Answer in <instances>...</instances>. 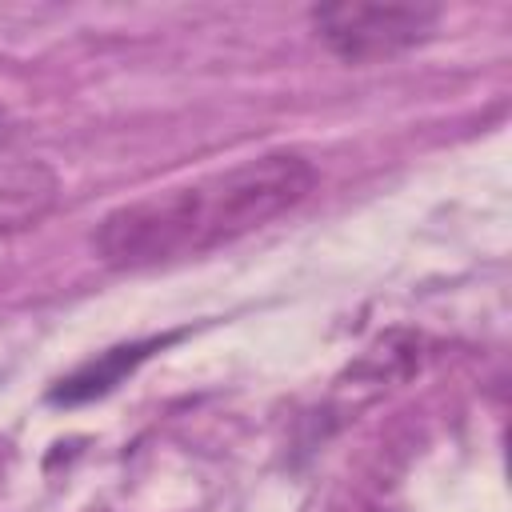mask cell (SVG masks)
<instances>
[{
  "instance_id": "6da1fadb",
  "label": "cell",
  "mask_w": 512,
  "mask_h": 512,
  "mask_svg": "<svg viewBox=\"0 0 512 512\" xmlns=\"http://www.w3.org/2000/svg\"><path fill=\"white\" fill-rule=\"evenodd\" d=\"M312 188L316 168L308 156L264 152L116 204L96 224L92 248L108 268L180 264L272 224Z\"/></svg>"
},
{
  "instance_id": "7a4b0ae2",
  "label": "cell",
  "mask_w": 512,
  "mask_h": 512,
  "mask_svg": "<svg viewBox=\"0 0 512 512\" xmlns=\"http://www.w3.org/2000/svg\"><path fill=\"white\" fill-rule=\"evenodd\" d=\"M440 12L428 4H324L312 8L320 40L340 60H380L420 44Z\"/></svg>"
},
{
  "instance_id": "3957f363",
  "label": "cell",
  "mask_w": 512,
  "mask_h": 512,
  "mask_svg": "<svg viewBox=\"0 0 512 512\" xmlns=\"http://www.w3.org/2000/svg\"><path fill=\"white\" fill-rule=\"evenodd\" d=\"M60 196V180L40 160H8L0 164V240H12L36 228Z\"/></svg>"
},
{
  "instance_id": "277c9868",
  "label": "cell",
  "mask_w": 512,
  "mask_h": 512,
  "mask_svg": "<svg viewBox=\"0 0 512 512\" xmlns=\"http://www.w3.org/2000/svg\"><path fill=\"white\" fill-rule=\"evenodd\" d=\"M148 348H156V340L100 352L96 360H88L84 368H76L68 380H60V388L52 392V400L76 404V400H92V396H104L112 384H120V376H124V372H132V368H136V364L148 356Z\"/></svg>"
},
{
  "instance_id": "5b68a950",
  "label": "cell",
  "mask_w": 512,
  "mask_h": 512,
  "mask_svg": "<svg viewBox=\"0 0 512 512\" xmlns=\"http://www.w3.org/2000/svg\"><path fill=\"white\" fill-rule=\"evenodd\" d=\"M8 136H12V120H8V112L0 108V148L8 144Z\"/></svg>"
},
{
  "instance_id": "8992f818",
  "label": "cell",
  "mask_w": 512,
  "mask_h": 512,
  "mask_svg": "<svg viewBox=\"0 0 512 512\" xmlns=\"http://www.w3.org/2000/svg\"><path fill=\"white\" fill-rule=\"evenodd\" d=\"M0 448H4V444H0Z\"/></svg>"
}]
</instances>
